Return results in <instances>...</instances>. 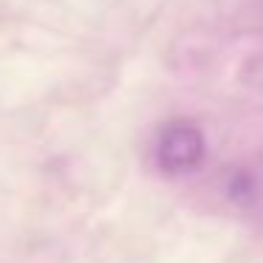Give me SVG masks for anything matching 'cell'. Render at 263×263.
I'll use <instances>...</instances> for the list:
<instances>
[{"instance_id":"cell-1","label":"cell","mask_w":263,"mask_h":263,"mask_svg":"<svg viewBox=\"0 0 263 263\" xmlns=\"http://www.w3.org/2000/svg\"><path fill=\"white\" fill-rule=\"evenodd\" d=\"M204 133L190 122H173L170 127H164L156 144V161L164 173H190L204 161Z\"/></svg>"}]
</instances>
